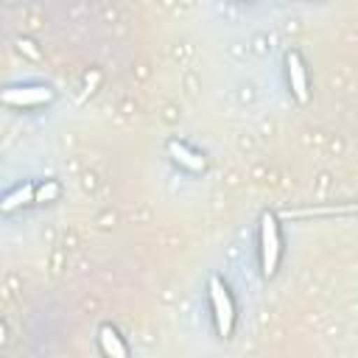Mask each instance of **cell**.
I'll return each instance as SVG.
<instances>
[{"mask_svg": "<svg viewBox=\"0 0 358 358\" xmlns=\"http://www.w3.org/2000/svg\"><path fill=\"white\" fill-rule=\"evenodd\" d=\"M280 255H282V243H280L277 215L274 213H263L260 215V266H263V277H274L277 274Z\"/></svg>", "mask_w": 358, "mask_h": 358, "instance_id": "cell-1", "label": "cell"}, {"mask_svg": "<svg viewBox=\"0 0 358 358\" xmlns=\"http://www.w3.org/2000/svg\"><path fill=\"white\" fill-rule=\"evenodd\" d=\"M48 101H53V90L39 87V84H34V87H8L3 92V103H8V106H42Z\"/></svg>", "mask_w": 358, "mask_h": 358, "instance_id": "cell-3", "label": "cell"}, {"mask_svg": "<svg viewBox=\"0 0 358 358\" xmlns=\"http://www.w3.org/2000/svg\"><path fill=\"white\" fill-rule=\"evenodd\" d=\"M210 302H213V316H215L218 336L229 338L232 327H235V302H232L229 288L218 277H210Z\"/></svg>", "mask_w": 358, "mask_h": 358, "instance_id": "cell-2", "label": "cell"}, {"mask_svg": "<svg viewBox=\"0 0 358 358\" xmlns=\"http://www.w3.org/2000/svg\"><path fill=\"white\" fill-rule=\"evenodd\" d=\"M285 73H288V87H291L294 98L299 103H308V73H305V64L296 50L285 53Z\"/></svg>", "mask_w": 358, "mask_h": 358, "instance_id": "cell-4", "label": "cell"}, {"mask_svg": "<svg viewBox=\"0 0 358 358\" xmlns=\"http://www.w3.org/2000/svg\"><path fill=\"white\" fill-rule=\"evenodd\" d=\"M34 196H36V187H34L31 182H22V185H17L14 190H8V193L3 196V210L11 213V210H17L20 204L34 201Z\"/></svg>", "mask_w": 358, "mask_h": 358, "instance_id": "cell-7", "label": "cell"}, {"mask_svg": "<svg viewBox=\"0 0 358 358\" xmlns=\"http://www.w3.org/2000/svg\"><path fill=\"white\" fill-rule=\"evenodd\" d=\"M168 154H171V159L173 162H179L182 168H187V171H204L207 168V159L199 154V151H190L185 143H179V140H171L168 143Z\"/></svg>", "mask_w": 358, "mask_h": 358, "instance_id": "cell-6", "label": "cell"}, {"mask_svg": "<svg viewBox=\"0 0 358 358\" xmlns=\"http://www.w3.org/2000/svg\"><path fill=\"white\" fill-rule=\"evenodd\" d=\"M98 347L103 355L109 358H129V347L123 344L120 333L112 327V324H101L98 327Z\"/></svg>", "mask_w": 358, "mask_h": 358, "instance_id": "cell-5", "label": "cell"}, {"mask_svg": "<svg viewBox=\"0 0 358 358\" xmlns=\"http://www.w3.org/2000/svg\"><path fill=\"white\" fill-rule=\"evenodd\" d=\"M59 199V185L53 182V179H48V182H42L39 187H36V196H34V201H39V204H45V201H56Z\"/></svg>", "mask_w": 358, "mask_h": 358, "instance_id": "cell-8", "label": "cell"}, {"mask_svg": "<svg viewBox=\"0 0 358 358\" xmlns=\"http://www.w3.org/2000/svg\"><path fill=\"white\" fill-rule=\"evenodd\" d=\"M350 210H355V207H327V210H302V213H296V215H322V213H350Z\"/></svg>", "mask_w": 358, "mask_h": 358, "instance_id": "cell-9", "label": "cell"}]
</instances>
